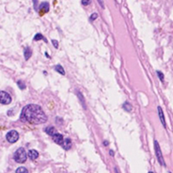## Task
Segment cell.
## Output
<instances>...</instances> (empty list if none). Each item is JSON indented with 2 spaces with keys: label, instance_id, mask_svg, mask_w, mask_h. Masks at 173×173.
<instances>
[{
  "label": "cell",
  "instance_id": "obj_1",
  "mask_svg": "<svg viewBox=\"0 0 173 173\" xmlns=\"http://www.w3.org/2000/svg\"><path fill=\"white\" fill-rule=\"evenodd\" d=\"M20 120L24 122H28L30 124H41L44 123L47 120L45 113L41 106L37 104H27L26 105L21 113Z\"/></svg>",
  "mask_w": 173,
  "mask_h": 173
},
{
  "label": "cell",
  "instance_id": "obj_2",
  "mask_svg": "<svg viewBox=\"0 0 173 173\" xmlns=\"http://www.w3.org/2000/svg\"><path fill=\"white\" fill-rule=\"evenodd\" d=\"M27 154L24 148H19V149L14 153L13 159L17 163L23 164V163H25L27 161Z\"/></svg>",
  "mask_w": 173,
  "mask_h": 173
},
{
  "label": "cell",
  "instance_id": "obj_3",
  "mask_svg": "<svg viewBox=\"0 0 173 173\" xmlns=\"http://www.w3.org/2000/svg\"><path fill=\"white\" fill-rule=\"evenodd\" d=\"M6 138L10 143H15L19 139V134L17 131L11 130L6 134Z\"/></svg>",
  "mask_w": 173,
  "mask_h": 173
},
{
  "label": "cell",
  "instance_id": "obj_4",
  "mask_svg": "<svg viewBox=\"0 0 173 173\" xmlns=\"http://www.w3.org/2000/svg\"><path fill=\"white\" fill-rule=\"evenodd\" d=\"M154 150H155V153H156V157H157V160L159 161V163L162 165V166H166V164H165V161H164V158H163V155H162V153H161V150H160V147H159V144L158 142L154 140Z\"/></svg>",
  "mask_w": 173,
  "mask_h": 173
},
{
  "label": "cell",
  "instance_id": "obj_5",
  "mask_svg": "<svg viewBox=\"0 0 173 173\" xmlns=\"http://www.w3.org/2000/svg\"><path fill=\"white\" fill-rule=\"evenodd\" d=\"M11 103V97L6 91H0V104H9Z\"/></svg>",
  "mask_w": 173,
  "mask_h": 173
},
{
  "label": "cell",
  "instance_id": "obj_6",
  "mask_svg": "<svg viewBox=\"0 0 173 173\" xmlns=\"http://www.w3.org/2000/svg\"><path fill=\"white\" fill-rule=\"evenodd\" d=\"M53 139H54V141L57 143V144L58 145H61V143L63 141V139H64V137H63V136L61 134H58V133H56L55 134H53Z\"/></svg>",
  "mask_w": 173,
  "mask_h": 173
},
{
  "label": "cell",
  "instance_id": "obj_7",
  "mask_svg": "<svg viewBox=\"0 0 173 173\" xmlns=\"http://www.w3.org/2000/svg\"><path fill=\"white\" fill-rule=\"evenodd\" d=\"M61 146L64 150H70L71 147V141L70 138H64L61 143Z\"/></svg>",
  "mask_w": 173,
  "mask_h": 173
},
{
  "label": "cell",
  "instance_id": "obj_8",
  "mask_svg": "<svg viewBox=\"0 0 173 173\" xmlns=\"http://www.w3.org/2000/svg\"><path fill=\"white\" fill-rule=\"evenodd\" d=\"M27 154L30 160H36L38 157H39V153H38L36 150H30Z\"/></svg>",
  "mask_w": 173,
  "mask_h": 173
},
{
  "label": "cell",
  "instance_id": "obj_9",
  "mask_svg": "<svg viewBox=\"0 0 173 173\" xmlns=\"http://www.w3.org/2000/svg\"><path fill=\"white\" fill-rule=\"evenodd\" d=\"M158 109V113H159V117H160V120H161V122H162V124L165 128L167 127V125H166V121H165V117H164V113H163V110H162V108L158 106L157 107Z\"/></svg>",
  "mask_w": 173,
  "mask_h": 173
},
{
  "label": "cell",
  "instance_id": "obj_10",
  "mask_svg": "<svg viewBox=\"0 0 173 173\" xmlns=\"http://www.w3.org/2000/svg\"><path fill=\"white\" fill-rule=\"evenodd\" d=\"M24 55H25V58H26V60H28L29 57H30L31 55H32L31 49L29 48V47H26V48L24 49Z\"/></svg>",
  "mask_w": 173,
  "mask_h": 173
},
{
  "label": "cell",
  "instance_id": "obj_11",
  "mask_svg": "<svg viewBox=\"0 0 173 173\" xmlns=\"http://www.w3.org/2000/svg\"><path fill=\"white\" fill-rule=\"evenodd\" d=\"M39 10L41 11H43V12H47L49 11V4L47 2H43L41 4V6L39 8Z\"/></svg>",
  "mask_w": 173,
  "mask_h": 173
},
{
  "label": "cell",
  "instance_id": "obj_12",
  "mask_svg": "<svg viewBox=\"0 0 173 173\" xmlns=\"http://www.w3.org/2000/svg\"><path fill=\"white\" fill-rule=\"evenodd\" d=\"M45 132L48 134H50V136H53V134H55L57 133V130L55 127H53V126H49V127H47L45 129Z\"/></svg>",
  "mask_w": 173,
  "mask_h": 173
},
{
  "label": "cell",
  "instance_id": "obj_13",
  "mask_svg": "<svg viewBox=\"0 0 173 173\" xmlns=\"http://www.w3.org/2000/svg\"><path fill=\"white\" fill-rule=\"evenodd\" d=\"M55 70H56L57 73L61 74L62 75L65 74V71H64V69H63V67H61V65H57L56 67H55Z\"/></svg>",
  "mask_w": 173,
  "mask_h": 173
},
{
  "label": "cell",
  "instance_id": "obj_14",
  "mask_svg": "<svg viewBox=\"0 0 173 173\" xmlns=\"http://www.w3.org/2000/svg\"><path fill=\"white\" fill-rule=\"evenodd\" d=\"M40 40H44L46 43H47V41H46V39L43 36V34H41V33H38V34H36V36L34 37V41H40Z\"/></svg>",
  "mask_w": 173,
  "mask_h": 173
},
{
  "label": "cell",
  "instance_id": "obj_15",
  "mask_svg": "<svg viewBox=\"0 0 173 173\" xmlns=\"http://www.w3.org/2000/svg\"><path fill=\"white\" fill-rule=\"evenodd\" d=\"M122 107H123V109H125L126 111H131L132 110V105H131L129 103H124L123 105H122Z\"/></svg>",
  "mask_w": 173,
  "mask_h": 173
},
{
  "label": "cell",
  "instance_id": "obj_16",
  "mask_svg": "<svg viewBox=\"0 0 173 173\" xmlns=\"http://www.w3.org/2000/svg\"><path fill=\"white\" fill-rule=\"evenodd\" d=\"M16 173H28L27 169L24 167H20L16 169Z\"/></svg>",
  "mask_w": 173,
  "mask_h": 173
},
{
  "label": "cell",
  "instance_id": "obj_17",
  "mask_svg": "<svg viewBox=\"0 0 173 173\" xmlns=\"http://www.w3.org/2000/svg\"><path fill=\"white\" fill-rule=\"evenodd\" d=\"M17 85L19 86V88H21V90H24V88H26V86H25V84H23V82L21 81V80L17 81Z\"/></svg>",
  "mask_w": 173,
  "mask_h": 173
},
{
  "label": "cell",
  "instance_id": "obj_18",
  "mask_svg": "<svg viewBox=\"0 0 173 173\" xmlns=\"http://www.w3.org/2000/svg\"><path fill=\"white\" fill-rule=\"evenodd\" d=\"M157 75H158V76H159L160 80H161L162 82H164V74H163V73H162V71H157Z\"/></svg>",
  "mask_w": 173,
  "mask_h": 173
},
{
  "label": "cell",
  "instance_id": "obj_19",
  "mask_svg": "<svg viewBox=\"0 0 173 173\" xmlns=\"http://www.w3.org/2000/svg\"><path fill=\"white\" fill-rule=\"evenodd\" d=\"M97 17H98V14H97V13H93V14H92V15L90 16V21H94Z\"/></svg>",
  "mask_w": 173,
  "mask_h": 173
},
{
  "label": "cell",
  "instance_id": "obj_20",
  "mask_svg": "<svg viewBox=\"0 0 173 173\" xmlns=\"http://www.w3.org/2000/svg\"><path fill=\"white\" fill-rule=\"evenodd\" d=\"M52 43H53V45L55 46V48H58V43H57V41H56V40H53V41H52Z\"/></svg>",
  "mask_w": 173,
  "mask_h": 173
},
{
  "label": "cell",
  "instance_id": "obj_21",
  "mask_svg": "<svg viewBox=\"0 0 173 173\" xmlns=\"http://www.w3.org/2000/svg\"><path fill=\"white\" fill-rule=\"evenodd\" d=\"M90 1H84V0L82 1V4H83V5H88V4H90Z\"/></svg>",
  "mask_w": 173,
  "mask_h": 173
},
{
  "label": "cell",
  "instance_id": "obj_22",
  "mask_svg": "<svg viewBox=\"0 0 173 173\" xmlns=\"http://www.w3.org/2000/svg\"><path fill=\"white\" fill-rule=\"evenodd\" d=\"M110 155H111V156H113V155H114V153H113V151H110Z\"/></svg>",
  "mask_w": 173,
  "mask_h": 173
},
{
  "label": "cell",
  "instance_id": "obj_23",
  "mask_svg": "<svg viewBox=\"0 0 173 173\" xmlns=\"http://www.w3.org/2000/svg\"><path fill=\"white\" fill-rule=\"evenodd\" d=\"M104 145H107V144H108V142H106V141H104Z\"/></svg>",
  "mask_w": 173,
  "mask_h": 173
},
{
  "label": "cell",
  "instance_id": "obj_24",
  "mask_svg": "<svg viewBox=\"0 0 173 173\" xmlns=\"http://www.w3.org/2000/svg\"><path fill=\"white\" fill-rule=\"evenodd\" d=\"M149 173H153V172H151V171H150V172H149Z\"/></svg>",
  "mask_w": 173,
  "mask_h": 173
}]
</instances>
